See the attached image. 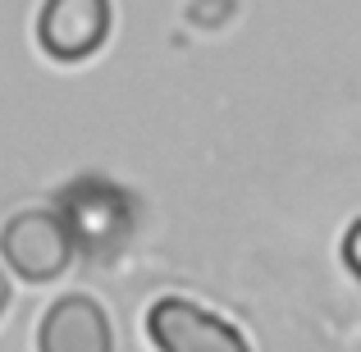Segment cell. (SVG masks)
<instances>
[{
  "instance_id": "4",
  "label": "cell",
  "mask_w": 361,
  "mask_h": 352,
  "mask_svg": "<svg viewBox=\"0 0 361 352\" xmlns=\"http://www.w3.org/2000/svg\"><path fill=\"white\" fill-rule=\"evenodd\" d=\"M37 352H115V325L87 293H64L37 325Z\"/></svg>"
},
{
  "instance_id": "1",
  "label": "cell",
  "mask_w": 361,
  "mask_h": 352,
  "mask_svg": "<svg viewBox=\"0 0 361 352\" xmlns=\"http://www.w3.org/2000/svg\"><path fill=\"white\" fill-rule=\"evenodd\" d=\"M78 252V233L55 211H18L0 229V256L27 284H51L69 270Z\"/></svg>"
},
{
  "instance_id": "2",
  "label": "cell",
  "mask_w": 361,
  "mask_h": 352,
  "mask_svg": "<svg viewBox=\"0 0 361 352\" xmlns=\"http://www.w3.org/2000/svg\"><path fill=\"white\" fill-rule=\"evenodd\" d=\"M147 339L156 352H252L238 325L197 307L192 298H160L147 311Z\"/></svg>"
},
{
  "instance_id": "3",
  "label": "cell",
  "mask_w": 361,
  "mask_h": 352,
  "mask_svg": "<svg viewBox=\"0 0 361 352\" xmlns=\"http://www.w3.org/2000/svg\"><path fill=\"white\" fill-rule=\"evenodd\" d=\"M115 9L110 0H46L37 14V42L51 60H87L106 46Z\"/></svg>"
},
{
  "instance_id": "6",
  "label": "cell",
  "mask_w": 361,
  "mask_h": 352,
  "mask_svg": "<svg viewBox=\"0 0 361 352\" xmlns=\"http://www.w3.org/2000/svg\"><path fill=\"white\" fill-rule=\"evenodd\" d=\"M5 307H9V279H5V270H0V316H5Z\"/></svg>"
},
{
  "instance_id": "5",
  "label": "cell",
  "mask_w": 361,
  "mask_h": 352,
  "mask_svg": "<svg viewBox=\"0 0 361 352\" xmlns=\"http://www.w3.org/2000/svg\"><path fill=\"white\" fill-rule=\"evenodd\" d=\"M343 261L361 274V220H357L353 229H348V238H343Z\"/></svg>"
}]
</instances>
